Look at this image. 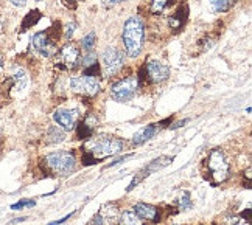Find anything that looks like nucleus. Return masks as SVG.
Instances as JSON below:
<instances>
[{"mask_svg": "<svg viewBox=\"0 0 252 225\" xmlns=\"http://www.w3.org/2000/svg\"><path fill=\"white\" fill-rule=\"evenodd\" d=\"M171 162H173V157H165V155H162V157L154 159L153 162H150L147 165V168H143V171L147 175H150V174L156 172V171H159L162 168H165V166H168Z\"/></svg>", "mask_w": 252, "mask_h": 225, "instance_id": "15", "label": "nucleus"}, {"mask_svg": "<svg viewBox=\"0 0 252 225\" xmlns=\"http://www.w3.org/2000/svg\"><path fill=\"white\" fill-rule=\"evenodd\" d=\"M36 202L32 200V199H24L21 202H17V203H13L11 205V210H22V208H27V207H34Z\"/></svg>", "mask_w": 252, "mask_h": 225, "instance_id": "25", "label": "nucleus"}, {"mask_svg": "<svg viewBox=\"0 0 252 225\" xmlns=\"http://www.w3.org/2000/svg\"><path fill=\"white\" fill-rule=\"evenodd\" d=\"M230 165L226 160V155L221 149H212L204 160V177L210 185H220L229 179Z\"/></svg>", "mask_w": 252, "mask_h": 225, "instance_id": "2", "label": "nucleus"}, {"mask_svg": "<svg viewBox=\"0 0 252 225\" xmlns=\"http://www.w3.org/2000/svg\"><path fill=\"white\" fill-rule=\"evenodd\" d=\"M94 126H95V124H91L89 120L81 121V123L78 124V128H76V135H78V139H80V140H87V139H91L92 134H94Z\"/></svg>", "mask_w": 252, "mask_h": 225, "instance_id": "16", "label": "nucleus"}, {"mask_svg": "<svg viewBox=\"0 0 252 225\" xmlns=\"http://www.w3.org/2000/svg\"><path fill=\"white\" fill-rule=\"evenodd\" d=\"M75 27H76V25H75L73 22L67 25L65 33H64V37L67 39V41H70V39H72V36H73V33H75Z\"/></svg>", "mask_w": 252, "mask_h": 225, "instance_id": "27", "label": "nucleus"}, {"mask_svg": "<svg viewBox=\"0 0 252 225\" xmlns=\"http://www.w3.org/2000/svg\"><path fill=\"white\" fill-rule=\"evenodd\" d=\"M187 121H189V120H184V121H179V123H176V124H174V126H173V128H171V129H178V128H181V126H184V124H186Z\"/></svg>", "mask_w": 252, "mask_h": 225, "instance_id": "33", "label": "nucleus"}, {"mask_svg": "<svg viewBox=\"0 0 252 225\" xmlns=\"http://www.w3.org/2000/svg\"><path fill=\"white\" fill-rule=\"evenodd\" d=\"M69 2H78V0H69Z\"/></svg>", "mask_w": 252, "mask_h": 225, "instance_id": "35", "label": "nucleus"}, {"mask_svg": "<svg viewBox=\"0 0 252 225\" xmlns=\"http://www.w3.org/2000/svg\"><path fill=\"white\" fill-rule=\"evenodd\" d=\"M134 213L139 219L145 221H151V222H158L160 219V211L158 207L150 203H137L134 205Z\"/></svg>", "mask_w": 252, "mask_h": 225, "instance_id": "12", "label": "nucleus"}, {"mask_svg": "<svg viewBox=\"0 0 252 225\" xmlns=\"http://www.w3.org/2000/svg\"><path fill=\"white\" fill-rule=\"evenodd\" d=\"M80 62H81L84 67H89V65H92V64L96 62V55H95L94 52H87V55L83 56V59H80Z\"/></svg>", "mask_w": 252, "mask_h": 225, "instance_id": "26", "label": "nucleus"}, {"mask_svg": "<svg viewBox=\"0 0 252 225\" xmlns=\"http://www.w3.org/2000/svg\"><path fill=\"white\" fill-rule=\"evenodd\" d=\"M145 24L139 16L129 17L123 27V44L126 53L131 57H137L142 53L145 41Z\"/></svg>", "mask_w": 252, "mask_h": 225, "instance_id": "1", "label": "nucleus"}, {"mask_svg": "<svg viewBox=\"0 0 252 225\" xmlns=\"http://www.w3.org/2000/svg\"><path fill=\"white\" fill-rule=\"evenodd\" d=\"M80 50L75 44H67L61 48L60 57H58V65L61 68H73L80 62Z\"/></svg>", "mask_w": 252, "mask_h": 225, "instance_id": "10", "label": "nucleus"}, {"mask_svg": "<svg viewBox=\"0 0 252 225\" xmlns=\"http://www.w3.org/2000/svg\"><path fill=\"white\" fill-rule=\"evenodd\" d=\"M55 39L50 31H39L33 36L32 45L34 50L39 53L41 56L50 57L56 53V45H55Z\"/></svg>", "mask_w": 252, "mask_h": 225, "instance_id": "7", "label": "nucleus"}, {"mask_svg": "<svg viewBox=\"0 0 252 225\" xmlns=\"http://www.w3.org/2000/svg\"><path fill=\"white\" fill-rule=\"evenodd\" d=\"M24 221H27V218H17V219H13L9 224H19V222H24Z\"/></svg>", "mask_w": 252, "mask_h": 225, "instance_id": "34", "label": "nucleus"}, {"mask_svg": "<svg viewBox=\"0 0 252 225\" xmlns=\"http://www.w3.org/2000/svg\"><path fill=\"white\" fill-rule=\"evenodd\" d=\"M76 211H73V213H69V214H67V216L65 218H63V219H60V221H53V222H50V224H48V225H61L63 222H65L67 219H70L72 216H73V214H75Z\"/></svg>", "mask_w": 252, "mask_h": 225, "instance_id": "29", "label": "nucleus"}, {"mask_svg": "<svg viewBox=\"0 0 252 225\" xmlns=\"http://www.w3.org/2000/svg\"><path fill=\"white\" fill-rule=\"evenodd\" d=\"M95 42H96V36H95V33H89L87 36H84V37H83V41H81L83 50H86V52H92V50H94V47H95Z\"/></svg>", "mask_w": 252, "mask_h": 225, "instance_id": "22", "label": "nucleus"}, {"mask_svg": "<svg viewBox=\"0 0 252 225\" xmlns=\"http://www.w3.org/2000/svg\"><path fill=\"white\" fill-rule=\"evenodd\" d=\"M117 225H142L140 219L135 216V213L132 211H123L122 216L119 218Z\"/></svg>", "mask_w": 252, "mask_h": 225, "instance_id": "19", "label": "nucleus"}, {"mask_svg": "<svg viewBox=\"0 0 252 225\" xmlns=\"http://www.w3.org/2000/svg\"><path fill=\"white\" fill-rule=\"evenodd\" d=\"M137 87H139L137 80H135L134 76H128V78H123V80L117 81L112 85L111 95H112V98L115 101L126 103L134 96L135 90H137Z\"/></svg>", "mask_w": 252, "mask_h": 225, "instance_id": "5", "label": "nucleus"}, {"mask_svg": "<svg viewBox=\"0 0 252 225\" xmlns=\"http://www.w3.org/2000/svg\"><path fill=\"white\" fill-rule=\"evenodd\" d=\"M123 148V141L120 139H117V137H111V135H101L100 139H96L95 143L92 144V148L89 152L92 157L96 160V163L101 162L104 157H109V155H114L120 152Z\"/></svg>", "mask_w": 252, "mask_h": 225, "instance_id": "4", "label": "nucleus"}, {"mask_svg": "<svg viewBox=\"0 0 252 225\" xmlns=\"http://www.w3.org/2000/svg\"><path fill=\"white\" fill-rule=\"evenodd\" d=\"M101 67L106 76H114L123 67V55L114 47L104 48L101 53Z\"/></svg>", "mask_w": 252, "mask_h": 225, "instance_id": "6", "label": "nucleus"}, {"mask_svg": "<svg viewBox=\"0 0 252 225\" xmlns=\"http://www.w3.org/2000/svg\"><path fill=\"white\" fill-rule=\"evenodd\" d=\"M63 140H64V132L60 128L52 126V128L47 131V135H45V141L47 143H60Z\"/></svg>", "mask_w": 252, "mask_h": 225, "instance_id": "18", "label": "nucleus"}, {"mask_svg": "<svg viewBox=\"0 0 252 225\" xmlns=\"http://www.w3.org/2000/svg\"><path fill=\"white\" fill-rule=\"evenodd\" d=\"M168 2L170 0H153L151 2V6H150V11L153 14H162L163 13V9H165L168 6Z\"/></svg>", "mask_w": 252, "mask_h": 225, "instance_id": "21", "label": "nucleus"}, {"mask_svg": "<svg viewBox=\"0 0 252 225\" xmlns=\"http://www.w3.org/2000/svg\"><path fill=\"white\" fill-rule=\"evenodd\" d=\"M103 2H104L106 6H112V5H117V3L125 2V0H103Z\"/></svg>", "mask_w": 252, "mask_h": 225, "instance_id": "30", "label": "nucleus"}, {"mask_svg": "<svg viewBox=\"0 0 252 225\" xmlns=\"http://www.w3.org/2000/svg\"><path fill=\"white\" fill-rule=\"evenodd\" d=\"M53 120L58 123V126H61L63 129L70 131L75 128L76 123V112L75 111H69V109H58L53 113Z\"/></svg>", "mask_w": 252, "mask_h": 225, "instance_id": "13", "label": "nucleus"}, {"mask_svg": "<svg viewBox=\"0 0 252 225\" xmlns=\"http://www.w3.org/2000/svg\"><path fill=\"white\" fill-rule=\"evenodd\" d=\"M159 132V124H150L147 128L140 129L137 134L132 137V144L134 146H139V144H143L145 141L151 140L154 135Z\"/></svg>", "mask_w": 252, "mask_h": 225, "instance_id": "14", "label": "nucleus"}, {"mask_svg": "<svg viewBox=\"0 0 252 225\" xmlns=\"http://www.w3.org/2000/svg\"><path fill=\"white\" fill-rule=\"evenodd\" d=\"M36 2H41V0H36Z\"/></svg>", "mask_w": 252, "mask_h": 225, "instance_id": "36", "label": "nucleus"}, {"mask_svg": "<svg viewBox=\"0 0 252 225\" xmlns=\"http://www.w3.org/2000/svg\"><path fill=\"white\" fill-rule=\"evenodd\" d=\"M42 16H41V11L39 9H33V11H30L27 16H25V19H24V22H22V31H25V30H28L30 27H33V25H36L37 24V21H39Z\"/></svg>", "mask_w": 252, "mask_h": 225, "instance_id": "17", "label": "nucleus"}, {"mask_svg": "<svg viewBox=\"0 0 252 225\" xmlns=\"http://www.w3.org/2000/svg\"><path fill=\"white\" fill-rule=\"evenodd\" d=\"M70 89L76 93L94 96L100 92V83L92 76H80L70 80Z\"/></svg>", "mask_w": 252, "mask_h": 225, "instance_id": "8", "label": "nucleus"}, {"mask_svg": "<svg viewBox=\"0 0 252 225\" xmlns=\"http://www.w3.org/2000/svg\"><path fill=\"white\" fill-rule=\"evenodd\" d=\"M134 154H128V155H123V157H120L119 160H115V162H112V163H109L108 165V168H112V166H115V165H120V163H123L125 160H128V159H131Z\"/></svg>", "mask_w": 252, "mask_h": 225, "instance_id": "28", "label": "nucleus"}, {"mask_svg": "<svg viewBox=\"0 0 252 225\" xmlns=\"http://www.w3.org/2000/svg\"><path fill=\"white\" fill-rule=\"evenodd\" d=\"M44 165L48 172L55 175H69L70 172L75 171L76 168V160L72 152L67 151H60V152H52L45 155Z\"/></svg>", "mask_w": 252, "mask_h": 225, "instance_id": "3", "label": "nucleus"}, {"mask_svg": "<svg viewBox=\"0 0 252 225\" xmlns=\"http://www.w3.org/2000/svg\"><path fill=\"white\" fill-rule=\"evenodd\" d=\"M241 216L246 218V219H248V222L251 224V210H246V211H243V213H241Z\"/></svg>", "mask_w": 252, "mask_h": 225, "instance_id": "32", "label": "nucleus"}, {"mask_svg": "<svg viewBox=\"0 0 252 225\" xmlns=\"http://www.w3.org/2000/svg\"><path fill=\"white\" fill-rule=\"evenodd\" d=\"M145 72H147V76L151 83H162L170 76V67L160 61L153 59L145 67Z\"/></svg>", "mask_w": 252, "mask_h": 225, "instance_id": "11", "label": "nucleus"}, {"mask_svg": "<svg viewBox=\"0 0 252 225\" xmlns=\"http://www.w3.org/2000/svg\"><path fill=\"white\" fill-rule=\"evenodd\" d=\"M119 218H120V210L117 207V203H106L96 213V216H94L89 225H112L114 222L119 221Z\"/></svg>", "mask_w": 252, "mask_h": 225, "instance_id": "9", "label": "nucleus"}, {"mask_svg": "<svg viewBox=\"0 0 252 225\" xmlns=\"http://www.w3.org/2000/svg\"><path fill=\"white\" fill-rule=\"evenodd\" d=\"M14 6H24L27 3V0H9Z\"/></svg>", "mask_w": 252, "mask_h": 225, "instance_id": "31", "label": "nucleus"}, {"mask_svg": "<svg viewBox=\"0 0 252 225\" xmlns=\"http://www.w3.org/2000/svg\"><path fill=\"white\" fill-rule=\"evenodd\" d=\"M210 5L215 13H226L234 5V0H210Z\"/></svg>", "mask_w": 252, "mask_h": 225, "instance_id": "20", "label": "nucleus"}, {"mask_svg": "<svg viewBox=\"0 0 252 225\" xmlns=\"http://www.w3.org/2000/svg\"><path fill=\"white\" fill-rule=\"evenodd\" d=\"M182 9H179L178 13H174L170 19H168V25L173 27V28H181L184 21H186V17H182Z\"/></svg>", "mask_w": 252, "mask_h": 225, "instance_id": "23", "label": "nucleus"}, {"mask_svg": "<svg viewBox=\"0 0 252 225\" xmlns=\"http://www.w3.org/2000/svg\"><path fill=\"white\" fill-rule=\"evenodd\" d=\"M179 207H181L182 211H184V210H190V208L193 207V203H191V200H190V193H189V191H184V193H182L181 199H179Z\"/></svg>", "mask_w": 252, "mask_h": 225, "instance_id": "24", "label": "nucleus"}]
</instances>
